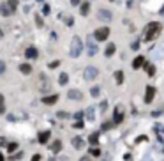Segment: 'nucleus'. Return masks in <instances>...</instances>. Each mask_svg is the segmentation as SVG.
<instances>
[{
  "label": "nucleus",
  "instance_id": "obj_41",
  "mask_svg": "<svg viewBox=\"0 0 164 161\" xmlns=\"http://www.w3.org/2000/svg\"><path fill=\"white\" fill-rule=\"evenodd\" d=\"M0 103H4V96L2 94H0Z\"/></svg>",
  "mask_w": 164,
  "mask_h": 161
},
{
  "label": "nucleus",
  "instance_id": "obj_8",
  "mask_svg": "<svg viewBox=\"0 0 164 161\" xmlns=\"http://www.w3.org/2000/svg\"><path fill=\"white\" fill-rule=\"evenodd\" d=\"M0 14H2V16H11V14H12V9L9 7V4H7V2L0 4Z\"/></svg>",
  "mask_w": 164,
  "mask_h": 161
},
{
  "label": "nucleus",
  "instance_id": "obj_43",
  "mask_svg": "<svg viewBox=\"0 0 164 161\" xmlns=\"http://www.w3.org/2000/svg\"><path fill=\"white\" fill-rule=\"evenodd\" d=\"M0 37H2V28H0Z\"/></svg>",
  "mask_w": 164,
  "mask_h": 161
},
{
  "label": "nucleus",
  "instance_id": "obj_19",
  "mask_svg": "<svg viewBox=\"0 0 164 161\" xmlns=\"http://www.w3.org/2000/svg\"><path fill=\"white\" fill-rule=\"evenodd\" d=\"M72 145H74L76 149H81V147H83V140H81L79 136H76V138H72Z\"/></svg>",
  "mask_w": 164,
  "mask_h": 161
},
{
  "label": "nucleus",
  "instance_id": "obj_9",
  "mask_svg": "<svg viewBox=\"0 0 164 161\" xmlns=\"http://www.w3.org/2000/svg\"><path fill=\"white\" fill-rule=\"evenodd\" d=\"M122 121H124V110H122V108H117V110H115V119H113V124L117 126V124H120Z\"/></svg>",
  "mask_w": 164,
  "mask_h": 161
},
{
  "label": "nucleus",
  "instance_id": "obj_22",
  "mask_svg": "<svg viewBox=\"0 0 164 161\" xmlns=\"http://www.w3.org/2000/svg\"><path fill=\"white\" fill-rule=\"evenodd\" d=\"M115 80H117V83H124V73L122 71H117L115 73Z\"/></svg>",
  "mask_w": 164,
  "mask_h": 161
},
{
  "label": "nucleus",
  "instance_id": "obj_27",
  "mask_svg": "<svg viewBox=\"0 0 164 161\" xmlns=\"http://www.w3.org/2000/svg\"><path fill=\"white\" fill-rule=\"evenodd\" d=\"M16 149H18V144H16V142H14V144H9V145H7V151H9V152H14Z\"/></svg>",
  "mask_w": 164,
  "mask_h": 161
},
{
  "label": "nucleus",
  "instance_id": "obj_36",
  "mask_svg": "<svg viewBox=\"0 0 164 161\" xmlns=\"http://www.w3.org/2000/svg\"><path fill=\"white\" fill-rule=\"evenodd\" d=\"M65 21H67V25H71V27H72V23H74V19H72V18H67Z\"/></svg>",
  "mask_w": 164,
  "mask_h": 161
},
{
  "label": "nucleus",
  "instance_id": "obj_33",
  "mask_svg": "<svg viewBox=\"0 0 164 161\" xmlns=\"http://www.w3.org/2000/svg\"><path fill=\"white\" fill-rule=\"evenodd\" d=\"M83 126H85V124H83L81 121H78V122H74V128H76V129H79V128H83Z\"/></svg>",
  "mask_w": 164,
  "mask_h": 161
},
{
  "label": "nucleus",
  "instance_id": "obj_11",
  "mask_svg": "<svg viewBox=\"0 0 164 161\" xmlns=\"http://www.w3.org/2000/svg\"><path fill=\"white\" fill-rule=\"evenodd\" d=\"M143 64H145V57H143V55H140V57H136V58L132 60V67H134V69H141Z\"/></svg>",
  "mask_w": 164,
  "mask_h": 161
},
{
  "label": "nucleus",
  "instance_id": "obj_10",
  "mask_svg": "<svg viewBox=\"0 0 164 161\" xmlns=\"http://www.w3.org/2000/svg\"><path fill=\"white\" fill-rule=\"evenodd\" d=\"M81 96H83V94H81L79 90H76V89H72V90L67 92V97H69V99H74V101H79Z\"/></svg>",
  "mask_w": 164,
  "mask_h": 161
},
{
  "label": "nucleus",
  "instance_id": "obj_35",
  "mask_svg": "<svg viewBox=\"0 0 164 161\" xmlns=\"http://www.w3.org/2000/svg\"><path fill=\"white\" fill-rule=\"evenodd\" d=\"M32 161H41V154H35V156L32 158Z\"/></svg>",
  "mask_w": 164,
  "mask_h": 161
},
{
  "label": "nucleus",
  "instance_id": "obj_17",
  "mask_svg": "<svg viewBox=\"0 0 164 161\" xmlns=\"http://www.w3.org/2000/svg\"><path fill=\"white\" fill-rule=\"evenodd\" d=\"M49 138V131H44V133H39V144H46Z\"/></svg>",
  "mask_w": 164,
  "mask_h": 161
},
{
  "label": "nucleus",
  "instance_id": "obj_4",
  "mask_svg": "<svg viewBox=\"0 0 164 161\" xmlns=\"http://www.w3.org/2000/svg\"><path fill=\"white\" fill-rule=\"evenodd\" d=\"M97 74H99V71H97V67H94V66H88V67H85V71H83V78H85V82H92V80H95Z\"/></svg>",
  "mask_w": 164,
  "mask_h": 161
},
{
  "label": "nucleus",
  "instance_id": "obj_12",
  "mask_svg": "<svg viewBox=\"0 0 164 161\" xmlns=\"http://www.w3.org/2000/svg\"><path fill=\"white\" fill-rule=\"evenodd\" d=\"M57 101H58V96H57V94H51V96L42 97V103H44V105H53V103H57Z\"/></svg>",
  "mask_w": 164,
  "mask_h": 161
},
{
  "label": "nucleus",
  "instance_id": "obj_5",
  "mask_svg": "<svg viewBox=\"0 0 164 161\" xmlns=\"http://www.w3.org/2000/svg\"><path fill=\"white\" fill-rule=\"evenodd\" d=\"M94 37H95V41H106V39L110 37V28H108V27H101V28H97L95 34H94Z\"/></svg>",
  "mask_w": 164,
  "mask_h": 161
},
{
  "label": "nucleus",
  "instance_id": "obj_21",
  "mask_svg": "<svg viewBox=\"0 0 164 161\" xmlns=\"http://www.w3.org/2000/svg\"><path fill=\"white\" fill-rule=\"evenodd\" d=\"M67 82H69V76H67L65 73H62L60 78H58V83H60V85H67Z\"/></svg>",
  "mask_w": 164,
  "mask_h": 161
},
{
  "label": "nucleus",
  "instance_id": "obj_14",
  "mask_svg": "<svg viewBox=\"0 0 164 161\" xmlns=\"http://www.w3.org/2000/svg\"><path fill=\"white\" fill-rule=\"evenodd\" d=\"M25 57H26V58H35V57H37V50L32 48V46L26 48V50H25Z\"/></svg>",
  "mask_w": 164,
  "mask_h": 161
},
{
  "label": "nucleus",
  "instance_id": "obj_20",
  "mask_svg": "<svg viewBox=\"0 0 164 161\" xmlns=\"http://www.w3.org/2000/svg\"><path fill=\"white\" fill-rule=\"evenodd\" d=\"M51 151H53V152H58V151H62V142H60V140L53 142V145H51Z\"/></svg>",
  "mask_w": 164,
  "mask_h": 161
},
{
  "label": "nucleus",
  "instance_id": "obj_39",
  "mask_svg": "<svg viewBox=\"0 0 164 161\" xmlns=\"http://www.w3.org/2000/svg\"><path fill=\"white\" fill-rule=\"evenodd\" d=\"M4 145H5V140H4V138H0V147H4Z\"/></svg>",
  "mask_w": 164,
  "mask_h": 161
},
{
  "label": "nucleus",
  "instance_id": "obj_29",
  "mask_svg": "<svg viewBox=\"0 0 164 161\" xmlns=\"http://www.w3.org/2000/svg\"><path fill=\"white\" fill-rule=\"evenodd\" d=\"M58 66H60V60H55V62H51V64H49V67H51V69H57Z\"/></svg>",
  "mask_w": 164,
  "mask_h": 161
},
{
  "label": "nucleus",
  "instance_id": "obj_26",
  "mask_svg": "<svg viewBox=\"0 0 164 161\" xmlns=\"http://www.w3.org/2000/svg\"><path fill=\"white\" fill-rule=\"evenodd\" d=\"M87 119H88V121H92V119H94V108H92V106L87 110Z\"/></svg>",
  "mask_w": 164,
  "mask_h": 161
},
{
  "label": "nucleus",
  "instance_id": "obj_30",
  "mask_svg": "<svg viewBox=\"0 0 164 161\" xmlns=\"http://www.w3.org/2000/svg\"><path fill=\"white\" fill-rule=\"evenodd\" d=\"M4 73H5V62L0 60V74H4Z\"/></svg>",
  "mask_w": 164,
  "mask_h": 161
},
{
  "label": "nucleus",
  "instance_id": "obj_16",
  "mask_svg": "<svg viewBox=\"0 0 164 161\" xmlns=\"http://www.w3.org/2000/svg\"><path fill=\"white\" fill-rule=\"evenodd\" d=\"M19 71H21L23 74H30V73H32V66H30V64H21V66H19Z\"/></svg>",
  "mask_w": 164,
  "mask_h": 161
},
{
  "label": "nucleus",
  "instance_id": "obj_1",
  "mask_svg": "<svg viewBox=\"0 0 164 161\" xmlns=\"http://www.w3.org/2000/svg\"><path fill=\"white\" fill-rule=\"evenodd\" d=\"M161 30H163V25H161V23H157V21L148 23V25H147V28L143 30V41H145V43L154 41V39L161 34Z\"/></svg>",
  "mask_w": 164,
  "mask_h": 161
},
{
  "label": "nucleus",
  "instance_id": "obj_42",
  "mask_svg": "<svg viewBox=\"0 0 164 161\" xmlns=\"http://www.w3.org/2000/svg\"><path fill=\"white\" fill-rule=\"evenodd\" d=\"M0 161H4V156H2V152H0Z\"/></svg>",
  "mask_w": 164,
  "mask_h": 161
},
{
  "label": "nucleus",
  "instance_id": "obj_31",
  "mask_svg": "<svg viewBox=\"0 0 164 161\" xmlns=\"http://www.w3.org/2000/svg\"><path fill=\"white\" fill-rule=\"evenodd\" d=\"M35 21H37V25H39V27H42V18H41V14H37V16H35Z\"/></svg>",
  "mask_w": 164,
  "mask_h": 161
},
{
  "label": "nucleus",
  "instance_id": "obj_18",
  "mask_svg": "<svg viewBox=\"0 0 164 161\" xmlns=\"http://www.w3.org/2000/svg\"><path fill=\"white\" fill-rule=\"evenodd\" d=\"M88 142H90L92 145H97V142H99V133H92V135L88 136Z\"/></svg>",
  "mask_w": 164,
  "mask_h": 161
},
{
  "label": "nucleus",
  "instance_id": "obj_7",
  "mask_svg": "<svg viewBox=\"0 0 164 161\" xmlns=\"http://www.w3.org/2000/svg\"><path fill=\"white\" fill-rule=\"evenodd\" d=\"M154 96H155V89H154V87H147V92H145V103H152V101H154Z\"/></svg>",
  "mask_w": 164,
  "mask_h": 161
},
{
  "label": "nucleus",
  "instance_id": "obj_23",
  "mask_svg": "<svg viewBox=\"0 0 164 161\" xmlns=\"http://www.w3.org/2000/svg\"><path fill=\"white\" fill-rule=\"evenodd\" d=\"M147 73H148L150 76H154V74H155V67H154L152 64H148V66H147Z\"/></svg>",
  "mask_w": 164,
  "mask_h": 161
},
{
  "label": "nucleus",
  "instance_id": "obj_6",
  "mask_svg": "<svg viewBox=\"0 0 164 161\" xmlns=\"http://www.w3.org/2000/svg\"><path fill=\"white\" fill-rule=\"evenodd\" d=\"M97 18H99L101 21H104V23H110V21L113 19V14H111V11H108V9H99V11H97Z\"/></svg>",
  "mask_w": 164,
  "mask_h": 161
},
{
  "label": "nucleus",
  "instance_id": "obj_34",
  "mask_svg": "<svg viewBox=\"0 0 164 161\" xmlns=\"http://www.w3.org/2000/svg\"><path fill=\"white\" fill-rule=\"evenodd\" d=\"M42 12H44V14H49V5H44V9H42Z\"/></svg>",
  "mask_w": 164,
  "mask_h": 161
},
{
  "label": "nucleus",
  "instance_id": "obj_13",
  "mask_svg": "<svg viewBox=\"0 0 164 161\" xmlns=\"http://www.w3.org/2000/svg\"><path fill=\"white\" fill-rule=\"evenodd\" d=\"M88 11H90V4H88V2H83V4L79 5V14H81V16H87Z\"/></svg>",
  "mask_w": 164,
  "mask_h": 161
},
{
  "label": "nucleus",
  "instance_id": "obj_37",
  "mask_svg": "<svg viewBox=\"0 0 164 161\" xmlns=\"http://www.w3.org/2000/svg\"><path fill=\"white\" fill-rule=\"evenodd\" d=\"M21 156H23V154H21V152H19V154H16V156H14V154H12V158H11V160H19V158H21Z\"/></svg>",
  "mask_w": 164,
  "mask_h": 161
},
{
  "label": "nucleus",
  "instance_id": "obj_28",
  "mask_svg": "<svg viewBox=\"0 0 164 161\" xmlns=\"http://www.w3.org/2000/svg\"><path fill=\"white\" fill-rule=\"evenodd\" d=\"M7 4H9V7H11V9H12V11H14V9H16V7H18V0H9V2H7Z\"/></svg>",
  "mask_w": 164,
  "mask_h": 161
},
{
  "label": "nucleus",
  "instance_id": "obj_3",
  "mask_svg": "<svg viewBox=\"0 0 164 161\" xmlns=\"http://www.w3.org/2000/svg\"><path fill=\"white\" fill-rule=\"evenodd\" d=\"M85 48H87V53H88L90 57H94V55L99 51V46H97L95 37H87V41H85Z\"/></svg>",
  "mask_w": 164,
  "mask_h": 161
},
{
  "label": "nucleus",
  "instance_id": "obj_38",
  "mask_svg": "<svg viewBox=\"0 0 164 161\" xmlns=\"http://www.w3.org/2000/svg\"><path fill=\"white\" fill-rule=\"evenodd\" d=\"M71 4L72 5H79V0H71Z\"/></svg>",
  "mask_w": 164,
  "mask_h": 161
},
{
  "label": "nucleus",
  "instance_id": "obj_15",
  "mask_svg": "<svg viewBox=\"0 0 164 161\" xmlns=\"http://www.w3.org/2000/svg\"><path fill=\"white\" fill-rule=\"evenodd\" d=\"M115 51H117V46H115V44H108L106 50H104V55H106V57H111Z\"/></svg>",
  "mask_w": 164,
  "mask_h": 161
},
{
  "label": "nucleus",
  "instance_id": "obj_32",
  "mask_svg": "<svg viewBox=\"0 0 164 161\" xmlns=\"http://www.w3.org/2000/svg\"><path fill=\"white\" fill-rule=\"evenodd\" d=\"M111 126H115V124H113V122H104V124H102V129H110Z\"/></svg>",
  "mask_w": 164,
  "mask_h": 161
},
{
  "label": "nucleus",
  "instance_id": "obj_2",
  "mask_svg": "<svg viewBox=\"0 0 164 161\" xmlns=\"http://www.w3.org/2000/svg\"><path fill=\"white\" fill-rule=\"evenodd\" d=\"M81 51H83V43H81V39H79V37H72L71 46H69V55H71L72 58H76V57H79Z\"/></svg>",
  "mask_w": 164,
  "mask_h": 161
},
{
  "label": "nucleus",
  "instance_id": "obj_40",
  "mask_svg": "<svg viewBox=\"0 0 164 161\" xmlns=\"http://www.w3.org/2000/svg\"><path fill=\"white\" fill-rule=\"evenodd\" d=\"M79 161H90V158H81Z\"/></svg>",
  "mask_w": 164,
  "mask_h": 161
},
{
  "label": "nucleus",
  "instance_id": "obj_24",
  "mask_svg": "<svg viewBox=\"0 0 164 161\" xmlns=\"http://www.w3.org/2000/svg\"><path fill=\"white\" fill-rule=\"evenodd\" d=\"M90 94H92L94 97H99V94H101V90H99V87H92V90H90Z\"/></svg>",
  "mask_w": 164,
  "mask_h": 161
},
{
  "label": "nucleus",
  "instance_id": "obj_25",
  "mask_svg": "<svg viewBox=\"0 0 164 161\" xmlns=\"http://www.w3.org/2000/svg\"><path fill=\"white\" fill-rule=\"evenodd\" d=\"M88 152H90V154H92V156H94V158H97V156H99V154H101V151H99V149H97V147H92V149H90V151H88Z\"/></svg>",
  "mask_w": 164,
  "mask_h": 161
}]
</instances>
